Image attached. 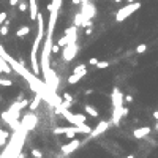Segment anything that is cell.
<instances>
[{"label": "cell", "instance_id": "cell-1", "mask_svg": "<svg viewBox=\"0 0 158 158\" xmlns=\"http://www.w3.org/2000/svg\"><path fill=\"white\" fill-rule=\"evenodd\" d=\"M92 131V128L87 125H82V127H59L54 130V134H65L70 139H74L76 133H82V134H89Z\"/></svg>", "mask_w": 158, "mask_h": 158}, {"label": "cell", "instance_id": "cell-2", "mask_svg": "<svg viewBox=\"0 0 158 158\" xmlns=\"http://www.w3.org/2000/svg\"><path fill=\"white\" fill-rule=\"evenodd\" d=\"M55 112L62 114L73 127H82V125H86L87 117H86L84 114H73V112H70L68 109H62V108H59V106L55 108Z\"/></svg>", "mask_w": 158, "mask_h": 158}, {"label": "cell", "instance_id": "cell-3", "mask_svg": "<svg viewBox=\"0 0 158 158\" xmlns=\"http://www.w3.org/2000/svg\"><path fill=\"white\" fill-rule=\"evenodd\" d=\"M142 5H141V2H134V3H128L127 6H122L120 10L116 13V21L117 22H122V21H125L127 17H130L134 11H138L139 8H141Z\"/></svg>", "mask_w": 158, "mask_h": 158}, {"label": "cell", "instance_id": "cell-4", "mask_svg": "<svg viewBox=\"0 0 158 158\" xmlns=\"http://www.w3.org/2000/svg\"><path fill=\"white\" fill-rule=\"evenodd\" d=\"M19 122H21V128L24 131H30V130H33L36 127V123H38V117H36L33 112H27Z\"/></svg>", "mask_w": 158, "mask_h": 158}, {"label": "cell", "instance_id": "cell-5", "mask_svg": "<svg viewBox=\"0 0 158 158\" xmlns=\"http://www.w3.org/2000/svg\"><path fill=\"white\" fill-rule=\"evenodd\" d=\"M81 14L86 17V19L92 21L97 14V6L92 2H82L81 3Z\"/></svg>", "mask_w": 158, "mask_h": 158}, {"label": "cell", "instance_id": "cell-6", "mask_svg": "<svg viewBox=\"0 0 158 158\" xmlns=\"http://www.w3.org/2000/svg\"><path fill=\"white\" fill-rule=\"evenodd\" d=\"M78 51H79V46H78L76 43L65 46L63 51H62V59H63L65 62H70V60H73V59L78 55Z\"/></svg>", "mask_w": 158, "mask_h": 158}, {"label": "cell", "instance_id": "cell-7", "mask_svg": "<svg viewBox=\"0 0 158 158\" xmlns=\"http://www.w3.org/2000/svg\"><path fill=\"white\" fill-rule=\"evenodd\" d=\"M111 98H112V106H114V109H122V108H123V94H122V92H120L117 87L112 89Z\"/></svg>", "mask_w": 158, "mask_h": 158}, {"label": "cell", "instance_id": "cell-8", "mask_svg": "<svg viewBox=\"0 0 158 158\" xmlns=\"http://www.w3.org/2000/svg\"><path fill=\"white\" fill-rule=\"evenodd\" d=\"M79 145H81V141H79V139H71L68 144L62 145V153H63V155H70L71 152L76 150Z\"/></svg>", "mask_w": 158, "mask_h": 158}, {"label": "cell", "instance_id": "cell-9", "mask_svg": "<svg viewBox=\"0 0 158 158\" xmlns=\"http://www.w3.org/2000/svg\"><path fill=\"white\" fill-rule=\"evenodd\" d=\"M111 123L108 122V120H101V122L95 127V128H92V131H90V138H95V136H100L101 133H105L106 130H108V127H109Z\"/></svg>", "mask_w": 158, "mask_h": 158}, {"label": "cell", "instance_id": "cell-10", "mask_svg": "<svg viewBox=\"0 0 158 158\" xmlns=\"http://www.w3.org/2000/svg\"><path fill=\"white\" fill-rule=\"evenodd\" d=\"M29 13H30V19L36 21V16H38V5H36V0H29Z\"/></svg>", "mask_w": 158, "mask_h": 158}, {"label": "cell", "instance_id": "cell-11", "mask_svg": "<svg viewBox=\"0 0 158 158\" xmlns=\"http://www.w3.org/2000/svg\"><path fill=\"white\" fill-rule=\"evenodd\" d=\"M152 130H150V127H144V128H138V130H134V138H138V139H142V138H145L149 133H150Z\"/></svg>", "mask_w": 158, "mask_h": 158}, {"label": "cell", "instance_id": "cell-12", "mask_svg": "<svg viewBox=\"0 0 158 158\" xmlns=\"http://www.w3.org/2000/svg\"><path fill=\"white\" fill-rule=\"evenodd\" d=\"M86 74L87 73H79V74H71V76L68 78V84H71V86H74V84H76V82H79L82 78H84L86 76Z\"/></svg>", "mask_w": 158, "mask_h": 158}, {"label": "cell", "instance_id": "cell-13", "mask_svg": "<svg viewBox=\"0 0 158 158\" xmlns=\"http://www.w3.org/2000/svg\"><path fill=\"white\" fill-rule=\"evenodd\" d=\"M40 103H41V97H40V95H35L33 101H32V103H29V109H30V112H33V111L38 109Z\"/></svg>", "mask_w": 158, "mask_h": 158}, {"label": "cell", "instance_id": "cell-14", "mask_svg": "<svg viewBox=\"0 0 158 158\" xmlns=\"http://www.w3.org/2000/svg\"><path fill=\"white\" fill-rule=\"evenodd\" d=\"M29 33H30V27L29 25H22V27H19V30L16 32V36L22 38V36H27Z\"/></svg>", "mask_w": 158, "mask_h": 158}, {"label": "cell", "instance_id": "cell-15", "mask_svg": "<svg viewBox=\"0 0 158 158\" xmlns=\"http://www.w3.org/2000/svg\"><path fill=\"white\" fill-rule=\"evenodd\" d=\"M84 21H89V19H86L84 16H82L81 13H78L76 16H74V27H82V24H84Z\"/></svg>", "mask_w": 158, "mask_h": 158}, {"label": "cell", "instance_id": "cell-16", "mask_svg": "<svg viewBox=\"0 0 158 158\" xmlns=\"http://www.w3.org/2000/svg\"><path fill=\"white\" fill-rule=\"evenodd\" d=\"M10 138V133L8 131H3L2 128H0V147H5L6 145V139Z\"/></svg>", "mask_w": 158, "mask_h": 158}, {"label": "cell", "instance_id": "cell-17", "mask_svg": "<svg viewBox=\"0 0 158 158\" xmlns=\"http://www.w3.org/2000/svg\"><path fill=\"white\" fill-rule=\"evenodd\" d=\"M84 109H86V112H87L89 116H92V117H98V111H97L94 106H92V105H86Z\"/></svg>", "mask_w": 158, "mask_h": 158}, {"label": "cell", "instance_id": "cell-18", "mask_svg": "<svg viewBox=\"0 0 158 158\" xmlns=\"http://www.w3.org/2000/svg\"><path fill=\"white\" fill-rule=\"evenodd\" d=\"M79 73H87V67L84 63H81V65H78V67L73 68V74H79Z\"/></svg>", "mask_w": 158, "mask_h": 158}, {"label": "cell", "instance_id": "cell-19", "mask_svg": "<svg viewBox=\"0 0 158 158\" xmlns=\"http://www.w3.org/2000/svg\"><path fill=\"white\" fill-rule=\"evenodd\" d=\"M17 10H19L21 13L27 11V10H29V2H25V0H21V2L17 3Z\"/></svg>", "mask_w": 158, "mask_h": 158}, {"label": "cell", "instance_id": "cell-20", "mask_svg": "<svg viewBox=\"0 0 158 158\" xmlns=\"http://www.w3.org/2000/svg\"><path fill=\"white\" fill-rule=\"evenodd\" d=\"M0 86H2V87H11V86H13V81H10V79H2V78H0Z\"/></svg>", "mask_w": 158, "mask_h": 158}, {"label": "cell", "instance_id": "cell-21", "mask_svg": "<svg viewBox=\"0 0 158 158\" xmlns=\"http://www.w3.org/2000/svg\"><path fill=\"white\" fill-rule=\"evenodd\" d=\"M63 100H65V103H70V105L74 101L73 97H71V94H68V92H65V94H63Z\"/></svg>", "mask_w": 158, "mask_h": 158}, {"label": "cell", "instance_id": "cell-22", "mask_svg": "<svg viewBox=\"0 0 158 158\" xmlns=\"http://www.w3.org/2000/svg\"><path fill=\"white\" fill-rule=\"evenodd\" d=\"M108 67H109V62H106V60H103V62L98 60V63H97V68H98V70H101V68H108Z\"/></svg>", "mask_w": 158, "mask_h": 158}, {"label": "cell", "instance_id": "cell-23", "mask_svg": "<svg viewBox=\"0 0 158 158\" xmlns=\"http://www.w3.org/2000/svg\"><path fill=\"white\" fill-rule=\"evenodd\" d=\"M6 17H8V13H6V11H0V27H2V24L6 21Z\"/></svg>", "mask_w": 158, "mask_h": 158}, {"label": "cell", "instance_id": "cell-24", "mask_svg": "<svg viewBox=\"0 0 158 158\" xmlns=\"http://www.w3.org/2000/svg\"><path fill=\"white\" fill-rule=\"evenodd\" d=\"M147 51V44H139L138 48H136V52L138 54H142V52H145Z\"/></svg>", "mask_w": 158, "mask_h": 158}, {"label": "cell", "instance_id": "cell-25", "mask_svg": "<svg viewBox=\"0 0 158 158\" xmlns=\"http://www.w3.org/2000/svg\"><path fill=\"white\" fill-rule=\"evenodd\" d=\"M32 155H33V158H43V153L38 150V149H33V150H32Z\"/></svg>", "mask_w": 158, "mask_h": 158}, {"label": "cell", "instance_id": "cell-26", "mask_svg": "<svg viewBox=\"0 0 158 158\" xmlns=\"http://www.w3.org/2000/svg\"><path fill=\"white\" fill-rule=\"evenodd\" d=\"M0 35H2V36H6V35H8V27H6V25L0 27Z\"/></svg>", "mask_w": 158, "mask_h": 158}, {"label": "cell", "instance_id": "cell-27", "mask_svg": "<svg viewBox=\"0 0 158 158\" xmlns=\"http://www.w3.org/2000/svg\"><path fill=\"white\" fill-rule=\"evenodd\" d=\"M59 51H60V48H59V46H57V44H52V49H51V52H52V54H57Z\"/></svg>", "mask_w": 158, "mask_h": 158}, {"label": "cell", "instance_id": "cell-28", "mask_svg": "<svg viewBox=\"0 0 158 158\" xmlns=\"http://www.w3.org/2000/svg\"><path fill=\"white\" fill-rule=\"evenodd\" d=\"M123 101H127V103H131L133 97H131V95H123Z\"/></svg>", "mask_w": 158, "mask_h": 158}, {"label": "cell", "instance_id": "cell-29", "mask_svg": "<svg viewBox=\"0 0 158 158\" xmlns=\"http://www.w3.org/2000/svg\"><path fill=\"white\" fill-rule=\"evenodd\" d=\"M89 63H90V65H94V67H97V63H98V59H97V57H92V59L89 60Z\"/></svg>", "mask_w": 158, "mask_h": 158}, {"label": "cell", "instance_id": "cell-30", "mask_svg": "<svg viewBox=\"0 0 158 158\" xmlns=\"http://www.w3.org/2000/svg\"><path fill=\"white\" fill-rule=\"evenodd\" d=\"M19 2H21V0H10V6H16Z\"/></svg>", "mask_w": 158, "mask_h": 158}, {"label": "cell", "instance_id": "cell-31", "mask_svg": "<svg viewBox=\"0 0 158 158\" xmlns=\"http://www.w3.org/2000/svg\"><path fill=\"white\" fill-rule=\"evenodd\" d=\"M71 3H73V5H81L82 0H71Z\"/></svg>", "mask_w": 158, "mask_h": 158}, {"label": "cell", "instance_id": "cell-32", "mask_svg": "<svg viewBox=\"0 0 158 158\" xmlns=\"http://www.w3.org/2000/svg\"><path fill=\"white\" fill-rule=\"evenodd\" d=\"M92 32H94V30H92L90 27H89V29H86V35H92Z\"/></svg>", "mask_w": 158, "mask_h": 158}, {"label": "cell", "instance_id": "cell-33", "mask_svg": "<svg viewBox=\"0 0 158 158\" xmlns=\"http://www.w3.org/2000/svg\"><path fill=\"white\" fill-rule=\"evenodd\" d=\"M16 158H27V155H25V153H22V152H21V153H19V155H17V156H16Z\"/></svg>", "mask_w": 158, "mask_h": 158}, {"label": "cell", "instance_id": "cell-34", "mask_svg": "<svg viewBox=\"0 0 158 158\" xmlns=\"http://www.w3.org/2000/svg\"><path fill=\"white\" fill-rule=\"evenodd\" d=\"M128 3H134V2H138V0H127Z\"/></svg>", "mask_w": 158, "mask_h": 158}, {"label": "cell", "instance_id": "cell-35", "mask_svg": "<svg viewBox=\"0 0 158 158\" xmlns=\"http://www.w3.org/2000/svg\"><path fill=\"white\" fill-rule=\"evenodd\" d=\"M153 117H155V119H158V111H156V112H153Z\"/></svg>", "mask_w": 158, "mask_h": 158}, {"label": "cell", "instance_id": "cell-36", "mask_svg": "<svg viewBox=\"0 0 158 158\" xmlns=\"http://www.w3.org/2000/svg\"><path fill=\"white\" fill-rule=\"evenodd\" d=\"M114 2H116V3H120V2H122V0H114Z\"/></svg>", "mask_w": 158, "mask_h": 158}, {"label": "cell", "instance_id": "cell-37", "mask_svg": "<svg viewBox=\"0 0 158 158\" xmlns=\"http://www.w3.org/2000/svg\"><path fill=\"white\" fill-rule=\"evenodd\" d=\"M82 2H92V0H82Z\"/></svg>", "mask_w": 158, "mask_h": 158}, {"label": "cell", "instance_id": "cell-38", "mask_svg": "<svg viewBox=\"0 0 158 158\" xmlns=\"http://www.w3.org/2000/svg\"><path fill=\"white\" fill-rule=\"evenodd\" d=\"M0 101H2V97H0Z\"/></svg>", "mask_w": 158, "mask_h": 158}, {"label": "cell", "instance_id": "cell-39", "mask_svg": "<svg viewBox=\"0 0 158 158\" xmlns=\"http://www.w3.org/2000/svg\"><path fill=\"white\" fill-rule=\"evenodd\" d=\"M156 130H158V125H156Z\"/></svg>", "mask_w": 158, "mask_h": 158}]
</instances>
